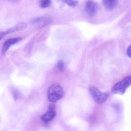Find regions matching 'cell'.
Masks as SVG:
<instances>
[{
    "mask_svg": "<svg viewBox=\"0 0 131 131\" xmlns=\"http://www.w3.org/2000/svg\"><path fill=\"white\" fill-rule=\"evenodd\" d=\"M118 0H102V3L105 8L108 10H114L117 4Z\"/></svg>",
    "mask_w": 131,
    "mask_h": 131,
    "instance_id": "obj_8",
    "label": "cell"
},
{
    "mask_svg": "<svg viewBox=\"0 0 131 131\" xmlns=\"http://www.w3.org/2000/svg\"><path fill=\"white\" fill-rule=\"evenodd\" d=\"M127 54L129 57L131 58V45L129 46L127 50Z\"/></svg>",
    "mask_w": 131,
    "mask_h": 131,
    "instance_id": "obj_14",
    "label": "cell"
},
{
    "mask_svg": "<svg viewBox=\"0 0 131 131\" xmlns=\"http://www.w3.org/2000/svg\"><path fill=\"white\" fill-rule=\"evenodd\" d=\"M57 67L59 71H63L65 69V65L64 62L62 60L58 61L57 64Z\"/></svg>",
    "mask_w": 131,
    "mask_h": 131,
    "instance_id": "obj_12",
    "label": "cell"
},
{
    "mask_svg": "<svg viewBox=\"0 0 131 131\" xmlns=\"http://www.w3.org/2000/svg\"><path fill=\"white\" fill-rule=\"evenodd\" d=\"M60 1L72 7H75L78 3V1L77 0H60Z\"/></svg>",
    "mask_w": 131,
    "mask_h": 131,
    "instance_id": "obj_11",
    "label": "cell"
},
{
    "mask_svg": "<svg viewBox=\"0 0 131 131\" xmlns=\"http://www.w3.org/2000/svg\"><path fill=\"white\" fill-rule=\"evenodd\" d=\"M98 8L97 4L93 0H87L85 2V10L89 15L93 17L95 15Z\"/></svg>",
    "mask_w": 131,
    "mask_h": 131,
    "instance_id": "obj_5",
    "label": "cell"
},
{
    "mask_svg": "<svg viewBox=\"0 0 131 131\" xmlns=\"http://www.w3.org/2000/svg\"><path fill=\"white\" fill-rule=\"evenodd\" d=\"M64 94L63 88L58 84H54L51 85L47 92L48 101L52 103L57 102L61 99Z\"/></svg>",
    "mask_w": 131,
    "mask_h": 131,
    "instance_id": "obj_1",
    "label": "cell"
},
{
    "mask_svg": "<svg viewBox=\"0 0 131 131\" xmlns=\"http://www.w3.org/2000/svg\"><path fill=\"white\" fill-rule=\"evenodd\" d=\"M89 90L94 101L98 104H102L106 101L108 97L107 93L103 92L94 86H89Z\"/></svg>",
    "mask_w": 131,
    "mask_h": 131,
    "instance_id": "obj_3",
    "label": "cell"
},
{
    "mask_svg": "<svg viewBox=\"0 0 131 131\" xmlns=\"http://www.w3.org/2000/svg\"><path fill=\"white\" fill-rule=\"evenodd\" d=\"M12 94L15 99H18L20 97V93H19L18 91L16 89L12 90Z\"/></svg>",
    "mask_w": 131,
    "mask_h": 131,
    "instance_id": "obj_13",
    "label": "cell"
},
{
    "mask_svg": "<svg viewBox=\"0 0 131 131\" xmlns=\"http://www.w3.org/2000/svg\"><path fill=\"white\" fill-rule=\"evenodd\" d=\"M131 85V77L125 78L121 81L116 83L112 89V92L114 94L122 95Z\"/></svg>",
    "mask_w": 131,
    "mask_h": 131,
    "instance_id": "obj_2",
    "label": "cell"
},
{
    "mask_svg": "<svg viewBox=\"0 0 131 131\" xmlns=\"http://www.w3.org/2000/svg\"><path fill=\"white\" fill-rule=\"evenodd\" d=\"M6 35V34L5 32H1L0 33V40H1Z\"/></svg>",
    "mask_w": 131,
    "mask_h": 131,
    "instance_id": "obj_15",
    "label": "cell"
},
{
    "mask_svg": "<svg viewBox=\"0 0 131 131\" xmlns=\"http://www.w3.org/2000/svg\"><path fill=\"white\" fill-rule=\"evenodd\" d=\"M21 40L20 38H10L7 40L4 44L2 48V53H6L9 48L12 45L15 44L16 43L20 41Z\"/></svg>",
    "mask_w": 131,
    "mask_h": 131,
    "instance_id": "obj_7",
    "label": "cell"
},
{
    "mask_svg": "<svg viewBox=\"0 0 131 131\" xmlns=\"http://www.w3.org/2000/svg\"><path fill=\"white\" fill-rule=\"evenodd\" d=\"M56 116V106L53 104H51L48 107V111L41 116V119L44 122H49L54 119Z\"/></svg>",
    "mask_w": 131,
    "mask_h": 131,
    "instance_id": "obj_4",
    "label": "cell"
},
{
    "mask_svg": "<svg viewBox=\"0 0 131 131\" xmlns=\"http://www.w3.org/2000/svg\"><path fill=\"white\" fill-rule=\"evenodd\" d=\"M51 0H39V5L42 8H47L50 6Z\"/></svg>",
    "mask_w": 131,
    "mask_h": 131,
    "instance_id": "obj_10",
    "label": "cell"
},
{
    "mask_svg": "<svg viewBox=\"0 0 131 131\" xmlns=\"http://www.w3.org/2000/svg\"><path fill=\"white\" fill-rule=\"evenodd\" d=\"M50 18L47 16L37 17L33 19L32 24L38 25V27L42 28L47 25L51 22Z\"/></svg>",
    "mask_w": 131,
    "mask_h": 131,
    "instance_id": "obj_6",
    "label": "cell"
},
{
    "mask_svg": "<svg viewBox=\"0 0 131 131\" xmlns=\"http://www.w3.org/2000/svg\"><path fill=\"white\" fill-rule=\"evenodd\" d=\"M8 1L12 2H18L20 0H8Z\"/></svg>",
    "mask_w": 131,
    "mask_h": 131,
    "instance_id": "obj_16",
    "label": "cell"
},
{
    "mask_svg": "<svg viewBox=\"0 0 131 131\" xmlns=\"http://www.w3.org/2000/svg\"><path fill=\"white\" fill-rule=\"evenodd\" d=\"M27 25L26 23H24V22H21V23L18 24L14 27L8 29L5 33H6V34H10V33L16 32V31L22 30L25 29L27 28Z\"/></svg>",
    "mask_w": 131,
    "mask_h": 131,
    "instance_id": "obj_9",
    "label": "cell"
}]
</instances>
